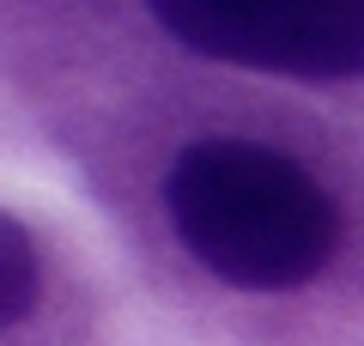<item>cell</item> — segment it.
<instances>
[{"label": "cell", "mask_w": 364, "mask_h": 346, "mask_svg": "<svg viewBox=\"0 0 364 346\" xmlns=\"http://www.w3.org/2000/svg\"><path fill=\"white\" fill-rule=\"evenodd\" d=\"M176 243L237 292H298L334 261L340 206L310 170L261 140H195L170 158Z\"/></svg>", "instance_id": "obj_1"}, {"label": "cell", "mask_w": 364, "mask_h": 346, "mask_svg": "<svg viewBox=\"0 0 364 346\" xmlns=\"http://www.w3.org/2000/svg\"><path fill=\"white\" fill-rule=\"evenodd\" d=\"M152 19L225 67L364 79V0H146Z\"/></svg>", "instance_id": "obj_2"}, {"label": "cell", "mask_w": 364, "mask_h": 346, "mask_svg": "<svg viewBox=\"0 0 364 346\" xmlns=\"http://www.w3.org/2000/svg\"><path fill=\"white\" fill-rule=\"evenodd\" d=\"M43 304V249L25 231V219L0 213V334L18 328Z\"/></svg>", "instance_id": "obj_3"}]
</instances>
